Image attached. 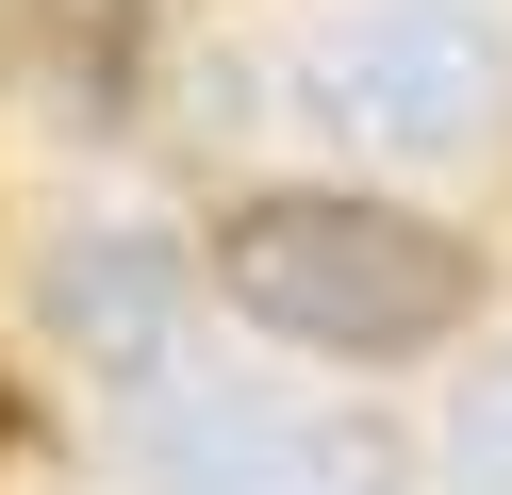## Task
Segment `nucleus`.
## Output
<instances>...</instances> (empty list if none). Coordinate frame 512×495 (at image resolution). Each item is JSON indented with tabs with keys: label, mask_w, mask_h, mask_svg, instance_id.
<instances>
[{
	"label": "nucleus",
	"mask_w": 512,
	"mask_h": 495,
	"mask_svg": "<svg viewBox=\"0 0 512 495\" xmlns=\"http://www.w3.org/2000/svg\"><path fill=\"white\" fill-rule=\"evenodd\" d=\"M215 281L281 330V347H331V363H397L430 330H463L479 264L446 248L430 215L397 198H232L215 231Z\"/></svg>",
	"instance_id": "1"
},
{
	"label": "nucleus",
	"mask_w": 512,
	"mask_h": 495,
	"mask_svg": "<svg viewBox=\"0 0 512 495\" xmlns=\"http://www.w3.org/2000/svg\"><path fill=\"white\" fill-rule=\"evenodd\" d=\"M314 99L380 149H479L496 116V17L479 0H331L314 17Z\"/></svg>",
	"instance_id": "2"
},
{
	"label": "nucleus",
	"mask_w": 512,
	"mask_h": 495,
	"mask_svg": "<svg viewBox=\"0 0 512 495\" xmlns=\"http://www.w3.org/2000/svg\"><path fill=\"white\" fill-rule=\"evenodd\" d=\"M166 314H182V248L166 231H67V248H50V330H67L83 363H100V380H149V363H166Z\"/></svg>",
	"instance_id": "3"
},
{
	"label": "nucleus",
	"mask_w": 512,
	"mask_h": 495,
	"mask_svg": "<svg viewBox=\"0 0 512 495\" xmlns=\"http://www.w3.org/2000/svg\"><path fill=\"white\" fill-rule=\"evenodd\" d=\"M314 429H281L265 396H166L149 413V495H298Z\"/></svg>",
	"instance_id": "4"
},
{
	"label": "nucleus",
	"mask_w": 512,
	"mask_h": 495,
	"mask_svg": "<svg viewBox=\"0 0 512 495\" xmlns=\"http://www.w3.org/2000/svg\"><path fill=\"white\" fill-rule=\"evenodd\" d=\"M0 50L34 66L50 99H83V116H100V99L133 83V50H149V0H0Z\"/></svg>",
	"instance_id": "5"
},
{
	"label": "nucleus",
	"mask_w": 512,
	"mask_h": 495,
	"mask_svg": "<svg viewBox=\"0 0 512 495\" xmlns=\"http://www.w3.org/2000/svg\"><path fill=\"white\" fill-rule=\"evenodd\" d=\"M446 479L463 495H512V347L463 380V413H446Z\"/></svg>",
	"instance_id": "6"
},
{
	"label": "nucleus",
	"mask_w": 512,
	"mask_h": 495,
	"mask_svg": "<svg viewBox=\"0 0 512 495\" xmlns=\"http://www.w3.org/2000/svg\"><path fill=\"white\" fill-rule=\"evenodd\" d=\"M298 495H397V462H380L364 429H347V446H314V479H298Z\"/></svg>",
	"instance_id": "7"
}]
</instances>
